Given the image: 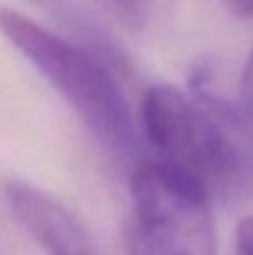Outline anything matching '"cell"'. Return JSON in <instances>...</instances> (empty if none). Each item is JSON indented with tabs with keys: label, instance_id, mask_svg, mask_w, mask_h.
Here are the masks:
<instances>
[{
	"label": "cell",
	"instance_id": "2",
	"mask_svg": "<svg viewBox=\"0 0 253 255\" xmlns=\"http://www.w3.org/2000/svg\"><path fill=\"white\" fill-rule=\"evenodd\" d=\"M0 34L65 99L108 152L117 159L134 157L137 126L119 81L103 63L9 7H0Z\"/></svg>",
	"mask_w": 253,
	"mask_h": 255
},
{
	"label": "cell",
	"instance_id": "3",
	"mask_svg": "<svg viewBox=\"0 0 253 255\" xmlns=\"http://www.w3.org/2000/svg\"><path fill=\"white\" fill-rule=\"evenodd\" d=\"M211 197L188 177L146 161L130 177L124 244L128 255H215Z\"/></svg>",
	"mask_w": 253,
	"mask_h": 255
},
{
	"label": "cell",
	"instance_id": "4",
	"mask_svg": "<svg viewBox=\"0 0 253 255\" xmlns=\"http://www.w3.org/2000/svg\"><path fill=\"white\" fill-rule=\"evenodd\" d=\"M2 195L9 213L45 255H101L88 229L49 193L20 179H7Z\"/></svg>",
	"mask_w": 253,
	"mask_h": 255
},
{
	"label": "cell",
	"instance_id": "5",
	"mask_svg": "<svg viewBox=\"0 0 253 255\" xmlns=\"http://www.w3.org/2000/svg\"><path fill=\"white\" fill-rule=\"evenodd\" d=\"M242 115L247 119V126H249L251 139H253V49L249 54V61L245 65V72H242Z\"/></svg>",
	"mask_w": 253,
	"mask_h": 255
},
{
	"label": "cell",
	"instance_id": "7",
	"mask_svg": "<svg viewBox=\"0 0 253 255\" xmlns=\"http://www.w3.org/2000/svg\"><path fill=\"white\" fill-rule=\"evenodd\" d=\"M229 7V11L238 16H253V0H222Z\"/></svg>",
	"mask_w": 253,
	"mask_h": 255
},
{
	"label": "cell",
	"instance_id": "1",
	"mask_svg": "<svg viewBox=\"0 0 253 255\" xmlns=\"http://www.w3.org/2000/svg\"><path fill=\"white\" fill-rule=\"evenodd\" d=\"M155 159L197 184L211 202H231L253 181V139L242 108L197 81L193 94L173 85L146 90L139 110Z\"/></svg>",
	"mask_w": 253,
	"mask_h": 255
},
{
	"label": "cell",
	"instance_id": "8",
	"mask_svg": "<svg viewBox=\"0 0 253 255\" xmlns=\"http://www.w3.org/2000/svg\"><path fill=\"white\" fill-rule=\"evenodd\" d=\"M2 240V238H0ZM0 255H7V251H4V247H2V242H0Z\"/></svg>",
	"mask_w": 253,
	"mask_h": 255
},
{
	"label": "cell",
	"instance_id": "6",
	"mask_svg": "<svg viewBox=\"0 0 253 255\" xmlns=\"http://www.w3.org/2000/svg\"><path fill=\"white\" fill-rule=\"evenodd\" d=\"M233 255H253V215L245 217L236 231V253Z\"/></svg>",
	"mask_w": 253,
	"mask_h": 255
}]
</instances>
